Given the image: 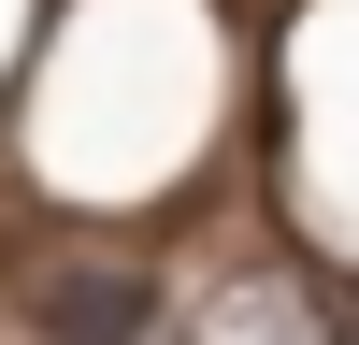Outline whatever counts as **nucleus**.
<instances>
[{
	"mask_svg": "<svg viewBox=\"0 0 359 345\" xmlns=\"http://www.w3.org/2000/svg\"><path fill=\"white\" fill-rule=\"evenodd\" d=\"M29 316H43L57 345H144L158 331V288H144L130 259H57V273L29 288Z\"/></svg>",
	"mask_w": 359,
	"mask_h": 345,
	"instance_id": "1",
	"label": "nucleus"
},
{
	"mask_svg": "<svg viewBox=\"0 0 359 345\" xmlns=\"http://www.w3.org/2000/svg\"><path fill=\"white\" fill-rule=\"evenodd\" d=\"M187 345H359V331H345L331 302H316L302 273H230L216 302L187 316Z\"/></svg>",
	"mask_w": 359,
	"mask_h": 345,
	"instance_id": "2",
	"label": "nucleus"
}]
</instances>
